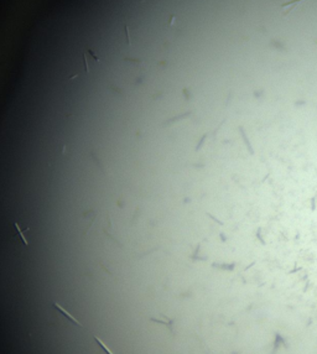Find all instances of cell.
<instances>
[{"label":"cell","mask_w":317,"mask_h":354,"mask_svg":"<svg viewBox=\"0 0 317 354\" xmlns=\"http://www.w3.org/2000/svg\"><path fill=\"white\" fill-rule=\"evenodd\" d=\"M83 65H84V71L88 73L90 71L92 67H94L97 65H99V58L96 56V53L90 51V50H86L83 52Z\"/></svg>","instance_id":"obj_1"},{"label":"cell","mask_w":317,"mask_h":354,"mask_svg":"<svg viewBox=\"0 0 317 354\" xmlns=\"http://www.w3.org/2000/svg\"><path fill=\"white\" fill-rule=\"evenodd\" d=\"M52 307H53V308H56V310H57V311H58V312H60V313H61V314L63 316V317H66V318H67V320H68V321H69L71 323H73V324H76V326H78V327H81V328L83 327V326L81 324V322H79V321H77V320H76V318H74V317H73V316H72L71 313H68V312H67V310H65V308H63L62 306H60V305H58L57 302H55V303H52Z\"/></svg>","instance_id":"obj_2"},{"label":"cell","mask_w":317,"mask_h":354,"mask_svg":"<svg viewBox=\"0 0 317 354\" xmlns=\"http://www.w3.org/2000/svg\"><path fill=\"white\" fill-rule=\"evenodd\" d=\"M301 2H304V0H291V2H289V3L281 4L280 9L283 10V15H286V14H289V12H290V10H291L294 6H296L297 4H300Z\"/></svg>","instance_id":"obj_3"},{"label":"cell","mask_w":317,"mask_h":354,"mask_svg":"<svg viewBox=\"0 0 317 354\" xmlns=\"http://www.w3.org/2000/svg\"><path fill=\"white\" fill-rule=\"evenodd\" d=\"M14 228H15V230H16L17 235L20 237V239H21V241H23V244H24L25 247H27V245H29V243H27V239H26V237H25V234H24V230H23L21 226L17 222H15V223H14Z\"/></svg>","instance_id":"obj_4"},{"label":"cell","mask_w":317,"mask_h":354,"mask_svg":"<svg viewBox=\"0 0 317 354\" xmlns=\"http://www.w3.org/2000/svg\"><path fill=\"white\" fill-rule=\"evenodd\" d=\"M93 338H94V341L98 343V345H99V347H100V348H102V349H103V350H104L107 354H114L113 352H111V350H110V349H109V348H108V347H107V345L103 343V341H102L100 338H98L97 336H93Z\"/></svg>","instance_id":"obj_5"}]
</instances>
